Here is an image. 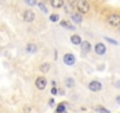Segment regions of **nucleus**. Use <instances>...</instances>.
Masks as SVG:
<instances>
[{
    "label": "nucleus",
    "instance_id": "1",
    "mask_svg": "<svg viewBox=\"0 0 120 113\" xmlns=\"http://www.w3.org/2000/svg\"><path fill=\"white\" fill-rule=\"evenodd\" d=\"M77 8L79 10L80 13H88L90 11V4L87 0H77Z\"/></svg>",
    "mask_w": 120,
    "mask_h": 113
},
{
    "label": "nucleus",
    "instance_id": "2",
    "mask_svg": "<svg viewBox=\"0 0 120 113\" xmlns=\"http://www.w3.org/2000/svg\"><path fill=\"white\" fill-rule=\"evenodd\" d=\"M88 88L92 91V92H99L101 88H102V85L100 81L98 80H92L90 84H88Z\"/></svg>",
    "mask_w": 120,
    "mask_h": 113
},
{
    "label": "nucleus",
    "instance_id": "3",
    "mask_svg": "<svg viewBox=\"0 0 120 113\" xmlns=\"http://www.w3.org/2000/svg\"><path fill=\"white\" fill-rule=\"evenodd\" d=\"M35 86L39 90H45L46 86H47V79L45 77H39L37 80H35Z\"/></svg>",
    "mask_w": 120,
    "mask_h": 113
},
{
    "label": "nucleus",
    "instance_id": "4",
    "mask_svg": "<svg viewBox=\"0 0 120 113\" xmlns=\"http://www.w3.org/2000/svg\"><path fill=\"white\" fill-rule=\"evenodd\" d=\"M107 21L112 26H119L120 25V15H118V14H111L108 17Z\"/></svg>",
    "mask_w": 120,
    "mask_h": 113
},
{
    "label": "nucleus",
    "instance_id": "5",
    "mask_svg": "<svg viewBox=\"0 0 120 113\" xmlns=\"http://www.w3.org/2000/svg\"><path fill=\"white\" fill-rule=\"evenodd\" d=\"M64 63H65L67 66H72V65H74V63H75L74 55H73L72 53H66V54L64 55Z\"/></svg>",
    "mask_w": 120,
    "mask_h": 113
},
{
    "label": "nucleus",
    "instance_id": "6",
    "mask_svg": "<svg viewBox=\"0 0 120 113\" xmlns=\"http://www.w3.org/2000/svg\"><path fill=\"white\" fill-rule=\"evenodd\" d=\"M22 17H24V20H25L26 23H32V21L35 19V14H34V12H32L31 10L25 11L24 14H22Z\"/></svg>",
    "mask_w": 120,
    "mask_h": 113
},
{
    "label": "nucleus",
    "instance_id": "7",
    "mask_svg": "<svg viewBox=\"0 0 120 113\" xmlns=\"http://www.w3.org/2000/svg\"><path fill=\"white\" fill-rule=\"evenodd\" d=\"M94 51L98 55H104L106 53V46L102 44V42H98L95 46H94Z\"/></svg>",
    "mask_w": 120,
    "mask_h": 113
},
{
    "label": "nucleus",
    "instance_id": "8",
    "mask_svg": "<svg viewBox=\"0 0 120 113\" xmlns=\"http://www.w3.org/2000/svg\"><path fill=\"white\" fill-rule=\"evenodd\" d=\"M81 51L84 52V53H88L91 49H92V46H91V44L88 42V41H81Z\"/></svg>",
    "mask_w": 120,
    "mask_h": 113
},
{
    "label": "nucleus",
    "instance_id": "9",
    "mask_svg": "<svg viewBox=\"0 0 120 113\" xmlns=\"http://www.w3.org/2000/svg\"><path fill=\"white\" fill-rule=\"evenodd\" d=\"M49 1H51L52 7L54 8H60L64 6V0H49Z\"/></svg>",
    "mask_w": 120,
    "mask_h": 113
},
{
    "label": "nucleus",
    "instance_id": "10",
    "mask_svg": "<svg viewBox=\"0 0 120 113\" xmlns=\"http://www.w3.org/2000/svg\"><path fill=\"white\" fill-rule=\"evenodd\" d=\"M66 104L67 102H60L55 108V113H66Z\"/></svg>",
    "mask_w": 120,
    "mask_h": 113
},
{
    "label": "nucleus",
    "instance_id": "11",
    "mask_svg": "<svg viewBox=\"0 0 120 113\" xmlns=\"http://www.w3.org/2000/svg\"><path fill=\"white\" fill-rule=\"evenodd\" d=\"M60 25H61L63 27H65V28H67V30H71V31L75 30V27H74L70 21H67V20H63V21H60Z\"/></svg>",
    "mask_w": 120,
    "mask_h": 113
},
{
    "label": "nucleus",
    "instance_id": "12",
    "mask_svg": "<svg viewBox=\"0 0 120 113\" xmlns=\"http://www.w3.org/2000/svg\"><path fill=\"white\" fill-rule=\"evenodd\" d=\"M71 42L74 44V45H80V44H81V38H80V35H78V34L72 35V37H71Z\"/></svg>",
    "mask_w": 120,
    "mask_h": 113
},
{
    "label": "nucleus",
    "instance_id": "13",
    "mask_svg": "<svg viewBox=\"0 0 120 113\" xmlns=\"http://www.w3.org/2000/svg\"><path fill=\"white\" fill-rule=\"evenodd\" d=\"M37 49H38L37 45H34V44H27V46H26V51L28 53H35Z\"/></svg>",
    "mask_w": 120,
    "mask_h": 113
},
{
    "label": "nucleus",
    "instance_id": "14",
    "mask_svg": "<svg viewBox=\"0 0 120 113\" xmlns=\"http://www.w3.org/2000/svg\"><path fill=\"white\" fill-rule=\"evenodd\" d=\"M49 68H51L49 63H44V64L40 65V71H41L42 73H47V72L49 71Z\"/></svg>",
    "mask_w": 120,
    "mask_h": 113
},
{
    "label": "nucleus",
    "instance_id": "15",
    "mask_svg": "<svg viewBox=\"0 0 120 113\" xmlns=\"http://www.w3.org/2000/svg\"><path fill=\"white\" fill-rule=\"evenodd\" d=\"M72 20H73L75 24H80V23L82 21V18H81V15H80V14L74 13V14H72Z\"/></svg>",
    "mask_w": 120,
    "mask_h": 113
},
{
    "label": "nucleus",
    "instance_id": "16",
    "mask_svg": "<svg viewBox=\"0 0 120 113\" xmlns=\"http://www.w3.org/2000/svg\"><path fill=\"white\" fill-rule=\"evenodd\" d=\"M65 84H66V86H67L68 88H71V87H73V85H74V79L67 78V79L65 80Z\"/></svg>",
    "mask_w": 120,
    "mask_h": 113
},
{
    "label": "nucleus",
    "instance_id": "17",
    "mask_svg": "<svg viewBox=\"0 0 120 113\" xmlns=\"http://www.w3.org/2000/svg\"><path fill=\"white\" fill-rule=\"evenodd\" d=\"M59 14H51L49 15V20L52 21V23H55V21H58L59 20Z\"/></svg>",
    "mask_w": 120,
    "mask_h": 113
},
{
    "label": "nucleus",
    "instance_id": "18",
    "mask_svg": "<svg viewBox=\"0 0 120 113\" xmlns=\"http://www.w3.org/2000/svg\"><path fill=\"white\" fill-rule=\"evenodd\" d=\"M38 6H39V8H40V10H41V11H42L44 13H47V12H48L47 7H46V6H45V5H44L42 3H39V4H38Z\"/></svg>",
    "mask_w": 120,
    "mask_h": 113
},
{
    "label": "nucleus",
    "instance_id": "19",
    "mask_svg": "<svg viewBox=\"0 0 120 113\" xmlns=\"http://www.w3.org/2000/svg\"><path fill=\"white\" fill-rule=\"evenodd\" d=\"M95 109H97L99 113H109V111L106 109V108H104V107H95Z\"/></svg>",
    "mask_w": 120,
    "mask_h": 113
},
{
    "label": "nucleus",
    "instance_id": "20",
    "mask_svg": "<svg viewBox=\"0 0 120 113\" xmlns=\"http://www.w3.org/2000/svg\"><path fill=\"white\" fill-rule=\"evenodd\" d=\"M25 3L30 6H35L37 5V0H25Z\"/></svg>",
    "mask_w": 120,
    "mask_h": 113
},
{
    "label": "nucleus",
    "instance_id": "21",
    "mask_svg": "<svg viewBox=\"0 0 120 113\" xmlns=\"http://www.w3.org/2000/svg\"><path fill=\"white\" fill-rule=\"evenodd\" d=\"M105 39H106L108 42L113 44V45H118V41H115V40H113V39H111V38H108V37H105Z\"/></svg>",
    "mask_w": 120,
    "mask_h": 113
},
{
    "label": "nucleus",
    "instance_id": "22",
    "mask_svg": "<svg viewBox=\"0 0 120 113\" xmlns=\"http://www.w3.org/2000/svg\"><path fill=\"white\" fill-rule=\"evenodd\" d=\"M31 112V107L30 106H25L24 107V113H30Z\"/></svg>",
    "mask_w": 120,
    "mask_h": 113
},
{
    "label": "nucleus",
    "instance_id": "23",
    "mask_svg": "<svg viewBox=\"0 0 120 113\" xmlns=\"http://www.w3.org/2000/svg\"><path fill=\"white\" fill-rule=\"evenodd\" d=\"M51 93H52V94H54V95H55V94H58V90H56V87H53V88L51 90Z\"/></svg>",
    "mask_w": 120,
    "mask_h": 113
},
{
    "label": "nucleus",
    "instance_id": "24",
    "mask_svg": "<svg viewBox=\"0 0 120 113\" xmlns=\"http://www.w3.org/2000/svg\"><path fill=\"white\" fill-rule=\"evenodd\" d=\"M115 101H116V104H119V105H120V95H118V97L115 98Z\"/></svg>",
    "mask_w": 120,
    "mask_h": 113
},
{
    "label": "nucleus",
    "instance_id": "25",
    "mask_svg": "<svg viewBox=\"0 0 120 113\" xmlns=\"http://www.w3.org/2000/svg\"><path fill=\"white\" fill-rule=\"evenodd\" d=\"M75 1H77V0H68V3H70V5H72V6L74 5V3H75Z\"/></svg>",
    "mask_w": 120,
    "mask_h": 113
},
{
    "label": "nucleus",
    "instance_id": "26",
    "mask_svg": "<svg viewBox=\"0 0 120 113\" xmlns=\"http://www.w3.org/2000/svg\"><path fill=\"white\" fill-rule=\"evenodd\" d=\"M115 87L120 88V81H116V83H115Z\"/></svg>",
    "mask_w": 120,
    "mask_h": 113
},
{
    "label": "nucleus",
    "instance_id": "27",
    "mask_svg": "<svg viewBox=\"0 0 120 113\" xmlns=\"http://www.w3.org/2000/svg\"><path fill=\"white\" fill-rule=\"evenodd\" d=\"M52 85H53V87H55V85H56V83H55V81L53 80V81H52Z\"/></svg>",
    "mask_w": 120,
    "mask_h": 113
}]
</instances>
